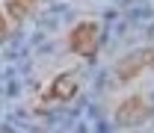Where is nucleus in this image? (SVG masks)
I'll use <instances>...</instances> for the list:
<instances>
[{"instance_id": "5", "label": "nucleus", "mask_w": 154, "mask_h": 133, "mask_svg": "<svg viewBox=\"0 0 154 133\" xmlns=\"http://www.w3.org/2000/svg\"><path fill=\"white\" fill-rule=\"evenodd\" d=\"M33 6H36V0H6V9H9L12 21H24L33 12Z\"/></svg>"}, {"instance_id": "4", "label": "nucleus", "mask_w": 154, "mask_h": 133, "mask_svg": "<svg viewBox=\"0 0 154 133\" xmlns=\"http://www.w3.org/2000/svg\"><path fill=\"white\" fill-rule=\"evenodd\" d=\"M74 92H77V80L71 74H62V77L54 80L48 98H54V101H68V98H74Z\"/></svg>"}, {"instance_id": "3", "label": "nucleus", "mask_w": 154, "mask_h": 133, "mask_svg": "<svg viewBox=\"0 0 154 133\" xmlns=\"http://www.w3.org/2000/svg\"><path fill=\"white\" fill-rule=\"evenodd\" d=\"M151 59H154V50H136L116 65V74H119V80H134L145 65H151Z\"/></svg>"}, {"instance_id": "2", "label": "nucleus", "mask_w": 154, "mask_h": 133, "mask_svg": "<svg viewBox=\"0 0 154 133\" xmlns=\"http://www.w3.org/2000/svg\"><path fill=\"white\" fill-rule=\"evenodd\" d=\"M145 118H148V104H145L142 98H128V101L116 110V121L125 124V127L139 124V121H145Z\"/></svg>"}, {"instance_id": "6", "label": "nucleus", "mask_w": 154, "mask_h": 133, "mask_svg": "<svg viewBox=\"0 0 154 133\" xmlns=\"http://www.w3.org/2000/svg\"><path fill=\"white\" fill-rule=\"evenodd\" d=\"M3 38H6V18L0 15V41H3Z\"/></svg>"}, {"instance_id": "1", "label": "nucleus", "mask_w": 154, "mask_h": 133, "mask_svg": "<svg viewBox=\"0 0 154 133\" xmlns=\"http://www.w3.org/2000/svg\"><path fill=\"white\" fill-rule=\"evenodd\" d=\"M68 47L74 53H80V56H92L95 47H98V27L89 24V21L77 24L74 30H71V36H68Z\"/></svg>"}]
</instances>
